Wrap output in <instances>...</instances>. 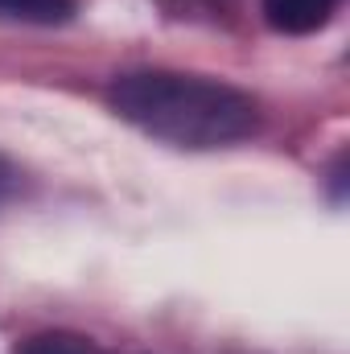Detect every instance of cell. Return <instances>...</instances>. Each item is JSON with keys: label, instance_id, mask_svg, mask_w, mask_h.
Listing matches in <instances>:
<instances>
[{"label": "cell", "instance_id": "3", "mask_svg": "<svg viewBox=\"0 0 350 354\" xmlns=\"http://www.w3.org/2000/svg\"><path fill=\"white\" fill-rule=\"evenodd\" d=\"M71 12H75V0H0V17H12V21L58 25Z\"/></svg>", "mask_w": 350, "mask_h": 354}, {"label": "cell", "instance_id": "2", "mask_svg": "<svg viewBox=\"0 0 350 354\" xmlns=\"http://www.w3.org/2000/svg\"><path fill=\"white\" fill-rule=\"evenodd\" d=\"M334 0H264V17L276 33H313L330 21Z\"/></svg>", "mask_w": 350, "mask_h": 354}, {"label": "cell", "instance_id": "1", "mask_svg": "<svg viewBox=\"0 0 350 354\" xmlns=\"http://www.w3.org/2000/svg\"><path fill=\"white\" fill-rule=\"evenodd\" d=\"M107 99L120 120L181 149H223L260 128V107L248 91L206 75L132 71L111 83Z\"/></svg>", "mask_w": 350, "mask_h": 354}, {"label": "cell", "instance_id": "5", "mask_svg": "<svg viewBox=\"0 0 350 354\" xmlns=\"http://www.w3.org/2000/svg\"><path fill=\"white\" fill-rule=\"evenodd\" d=\"M12 189H17V169H12L8 157H0V202H4Z\"/></svg>", "mask_w": 350, "mask_h": 354}, {"label": "cell", "instance_id": "4", "mask_svg": "<svg viewBox=\"0 0 350 354\" xmlns=\"http://www.w3.org/2000/svg\"><path fill=\"white\" fill-rule=\"evenodd\" d=\"M21 354H99V351L91 346L87 338H79V334H42Z\"/></svg>", "mask_w": 350, "mask_h": 354}]
</instances>
